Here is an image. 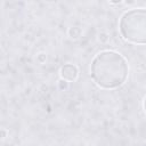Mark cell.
Segmentation results:
<instances>
[{
  "instance_id": "1",
  "label": "cell",
  "mask_w": 146,
  "mask_h": 146,
  "mask_svg": "<svg viewBox=\"0 0 146 146\" xmlns=\"http://www.w3.org/2000/svg\"><path fill=\"white\" fill-rule=\"evenodd\" d=\"M90 71L97 86L104 89H115L124 83L128 76V64L121 54L105 50L94 58Z\"/></svg>"
},
{
  "instance_id": "2",
  "label": "cell",
  "mask_w": 146,
  "mask_h": 146,
  "mask_svg": "<svg viewBox=\"0 0 146 146\" xmlns=\"http://www.w3.org/2000/svg\"><path fill=\"white\" fill-rule=\"evenodd\" d=\"M122 36L133 43H145L146 40V11L132 9L123 14L120 21Z\"/></svg>"
},
{
  "instance_id": "3",
  "label": "cell",
  "mask_w": 146,
  "mask_h": 146,
  "mask_svg": "<svg viewBox=\"0 0 146 146\" xmlns=\"http://www.w3.org/2000/svg\"><path fill=\"white\" fill-rule=\"evenodd\" d=\"M60 75H62L63 79H65L67 81H74L76 79V76H78V68L72 64L64 65L62 67Z\"/></svg>"
}]
</instances>
